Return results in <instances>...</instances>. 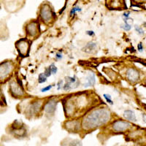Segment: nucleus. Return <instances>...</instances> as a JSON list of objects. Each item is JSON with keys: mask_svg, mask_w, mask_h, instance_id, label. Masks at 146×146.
Segmentation results:
<instances>
[{"mask_svg": "<svg viewBox=\"0 0 146 146\" xmlns=\"http://www.w3.org/2000/svg\"><path fill=\"white\" fill-rule=\"evenodd\" d=\"M13 70V64L10 62H5L0 64V80H5Z\"/></svg>", "mask_w": 146, "mask_h": 146, "instance_id": "2", "label": "nucleus"}, {"mask_svg": "<svg viewBox=\"0 0 146 146\" xmlns=\"http://www.w3.org/2000/svg\"><path fill=\"white\" fill-rule=\"evenodd\" d=\"M135 31H136V32H137L139 35H144V31H143V28H141V27H139V26H137V25H135Z\"/></svg>", "mask_w": 146, "mask_h": 146, "instance_id": "20", "label": "nucleus"}, {"mask_svg": "<svg viewBox=\"0 0 146 146\" xmlns=\"http://www.w3.org/2000/svg\"><path fill=\"white\" fill-rule=\"evenodd\" d=\"M50 70H51V72L53 75H56L57 73V71H58V68H57L56 65L54 64H52L50 65Z\"/></svg>", "mask_w": 146, "mask_h": 146, "instance_id": "21", "label": "nucleus"}, {"mask_svg": "<svg viewBox=\"0 0 146 146\" xmlns=\"http://www.w3.org/2000/svg\"><path fill=\"white\" fill-rule=\"evenodd\" d=\"M52 87H53V86H52V85H50V86H48L44 87V88H42V89L40 90V91H41V92H42V93H43V92H46V91H50V90L52 88Z\"/></svg>", "mask_w": 146, "mask_h": 146, "instance_id": "23", "label": "nucleus"}, {"mask_svg": "<svg viewBox=\"0 0 146 146\" xmlns=\"http://www.w3.org/2000/svg\"><path fill=\"white\" fill-rule=\"evenodd\" d=\"M81 10H82L81 8H80L79 6H75V7H73V8L71 10V11H70V16H72V15H74L75 13H76L77 12H80Z\"/></svg>", "mask_w": 146, "mask_h": 146, "instance_id": "18", "label": "nucleus"}, {"mask_svg": "<svg viewBox=\"0 0 146 146\" xmlns=\"http://www.w3.org/2000/svg\"><path fill=\"white\" fill-rule=\"evenodd\" d=\"M129 19V18H123V21H124V23L123 24H121V28L123 29L124 31H126V32H128V31H130L131 29V26L130 25V24H129L127 22V21Z\"/></svg>", "mask_w": 146, "mask_h": 146, "instance_id": "14", "label": "nucleus"}, {"mask_svg": "<svg viewBox=\"0 0 146 146\" xmlns=\"http://www.w3.org/2000/svg\"><path fill=\"white\" fill-rule=\"evenodd\" d=\"M40 15L43 21L46 22V23L50 22L52 20V17H53V12H52L50 6L47 4L42 5L41 10H40Z\"/></svg>", "mask_w": 146, "mask_h": 146, "instance_id": "5", "label": "nucleus"}, {"mask_svg": "<svg viewBox=\"0 0 146 146\" xmlns=\"http://www.w3.org/2000/svg\"><path fill=\"white\" fill-rule=\"evenodd\" d=\"M129 14H130V12H126L124 13V14L123 15V18H129Z\"/></svg>", "mask_w": 146, "mask_h": 146, "instance_id": "28", "label": "nucleus"}, {"mask_svg": "<svg viewBox=\"0 0 146 146\" xmlns=\"http://www.w3.org/2000/svg\"><path fill=\"white\" fill-rule=\"evenodd\" d=\"M40 107H41V102H36L33 103V104L31 105V106L29 107V114L33 115L34 113H36V112L39 110Z\"/></svg>", "mask_w": 146, "mask_h": 146, "instance_id": "12", "label": "nucleus"}, {"mask_svg": "<svg viewBox=\"0 0 146 146\" xmlns=\"http://www.w3.org/2000/svg\"><path fill=\"white\" fill-rule=\"evenodd\" d=\"M87 83L86 84H84L83 86L85 88H87V87L89 86H94L96 83V78H95V75L94 73L91 72L89 73V75L87 77Z\"/></svg>", "mask_w": 146, "mask_h": 146, "instance_id": "10", "label": "nucleus"}, {"mask_svg": "<svg viewBox=\"0 0 146 146\" xmlns=\"http://www.w3.org/2000/svg\"><path fill=\"white\" fill-rule=\"evenodd\" d=\"M130 126H131V123L123 120L115 121L112 124L113 129L115 132H123V131H126Z\"/></svg>", "mask_w": 146, "mask_h": 146, "instance_id": "4", "label": "nucleus"}, {"mask_svg": "<svg viewBox=\"0 0 146 146\" xmlns=\"http://www.w3.org/2000/svg\"><path fill=\"white\" fill-rule=\"evenodd\" d=\"M62 57H63L62 53H61V52H57L56 54V58L57 60H60L62 59Z\"/></svg>", "mask_w": 146, "mask_h": 146, "instance_id": "25", "label": "nucleus"}, {"mask_svg": "<svg viewBox=\"0 0 146 146\" xmlns=\"http://www.w3.org/2000/svg\"><path fill=\"white\" fill-rule=\"evenodd\" d=\"M63 80H60L57 83V90H61L63 88Z\"/></svg>", "mask_w": 146, "mask_h": 146, "instance_id": "24", "label": "nucleus"}, {"mask_svg": "<svg viewBox=\"0 0 146 146\" xmlns=\"http://www.w3.org/2000/svg\"><path fill=\"white\" fill-rule=\"evenodd\" d=\"M71 88H72L71 84H70V83H66L63 86V89L64 90V91H70Z\"/></svg>", "mask_w": 146, "mask_h": 146, "instance_id": "22", "label": "nucleus"}, {"mask_svg": "<svg viewBox=\"0 0 146 146\" xmlns=\"http://www.w3.org/2000/svg\"><path fill=\"white\" fill-rule=\"evenodd\" d=\"M65 80H66V83H69L70 84H72V83H75L77 80V78L76 76H74V77H66L65 78Z\"/></svg>", "mask_w": 146, "mask_h": 146, "instance_id": "15", "label": "nucleus"}, {"mask_svg": "<svg viewBox=\"0 0 146 146\" xmlns=\"http://www.w3.org/2000/svg\"><path fill=\"white\" fill-rule=\"evenodd\" d=\"M56 104L57 102L55 100H50L49 102H48L46 105H45V112L46 113V114L48 115H53L54 112L56 111Z\"/></svg>", "mask_w": 146, "mask_h": 146, "instance_id": "8", "label": "nucleus"}, {"mask_svg": "<svg viewBox=\"0 0 146 146\" xmlns=\"http://www.w3.org/2000/svg\"><path fill=\"white\" fill-rule=\"evenodd\" d=\"M26 31L29 36H35L39 32V23L36 21H32L27 26Z\"/></svg>", "mask_w": 146, "mask_h": 146, "instance_id": "6", "label": "nucleus"}, {"mask_svg": "<svg viewBox=\"0 0 146 146\" xmlns=\"http://www.w3.org/2000/svg\"><path fill=\"white\" fill-rule=\"evenodd\" d=\"M86 33L87 35H88L90 36H93L95 35V32L94 31H87Z\"/></svg>", "mask_w": 146, "mask_h": 146, "instance_id": "27", "label": "nucleus"}, {"mask_svg": "<svg viewBox=\"0 0 146 146\" xmlns=\"http://www.w3.org/2000/svg\"><path fill=\"white\" fill-rule=\"evenodd\" d=\"M65 8H66V5H65L64 7H63V8H62V10H60V12H59V13H62V12H63V11H64V10H65Z\"/></svg>", "mask_w": 146, "mask_h": 146, "instance_id": "29", "label": "nucleus"}, {"mask_svg": "<svg viewBox=\"0 0 146 146\" xmlns=\"http://www.w3.org/2000/svg\"><path fill=\"white\" fill-rule=\"evenodd\" d=\"M44 75H45L46 78H48V77H50L52 75V72H51V70H50V66L47 67L46 69L45 70V72H44Z\"/></svg>", "mask_w": 146, "mask_h": 146, "instance_id": "19", "label": "nucleus"}, {"mask_svg": "<svg viewBox=\"0 0 146 146\" xmlns=\"http://www.w3.org/2000/svg\"><path fill=\"white\" fill-rule=\"evenodd\" d=\"M144 121L145 122V115L144 114Z\"/></svg>", "mask_w": 146, "mask_h": 146, "instance_id": "30", "label": "nucleus"}, {"mask_svg": "<svg viewBox=\"0 0 146 146\" xmlns=\"http://www.w3.org/2000/svg\"><path fill=\"white\" fill-rule=\"evenodd\" d=\"M47 81V78L44 75V73H40L38 76V83H43Z\"/></svg>", "mask_w": 146, "mask_h": 146, "instance_id": "16", "label": "nucleus"}, {"mask_svg": "<svg viewBox=\"0 0 146 146\" xmlns=\"http://www.w3.org/2000/svg\"><path fill=\"white\" fill-rule=\"evenodd\" d=\"M137 50L139 52L143 51V45L141 42H139V43L137 45Z\"/></svg>", "mask_w": 146, "mask_h": 146, "instance_id": "26", "label": "nucleus"}, {"mask_svg": "<svg viewBox=\"0 0 146 146\" xmlns=\"http://www.w3.org/2000/svg\"><path fill=\"white\" fill-rule=\"evenodd\" d=\"M16 48L21 56H27L29 51L30 44L27 39H21L16 42Z\"/></svg>", "mask_w": 146, "mask_h": 146, "instance_id": "3", "label": "nucleus"}, {"mask_svg": "<svg viewBox=\"0 0 146 146\" xmlns=\"http://www.w3.org/2000/svg\"><path fill=\"white\" fill-rule=\"evenodd\" d=\"M96 47V43L93 42H89L84 48H83V50L86 53H91L93 50H94Z\"/></svg>", "mask_w": 146, "mask_h": 146, "instance_id": "13", "label": "nucleus"}, {"mask_svg": "<svg viewBox=\"0 0 146 146\" xmlns=\"http://www.w3.org/2000/svg\"><path fill=\"white\" fill-rule=\"evenodd\" d=\"M128 80L131 82H136L139 79V72L135 69H129L126 72Z\"/></svg>", "mask_w": 146, "mask_h": 146, "instance_id": "9", "label": "nucleus"}, {"mask_svg": "<svg viewBox=\"0 0 146 146\" xmlns=\"http://www.w3.org/2000/svg\"><path fill=\"white\" fill-rule=\"evenodd\" d=\"M103 96H104V98H105V100L107 101V102H108L111 105H113V100H112V96H110V95L108 94H103Z\"/></svg>", "mask_w": 146, "mask_h": 146, "instance_id": "17", "label": "nucleus"}, {"mask_svg": "<svg viewBox=\"0 0 146 146\" xmlns=\"http://www.w3.org/2000/svg\"><path fill=\"white\" fill-rule=\"evenodd\" d=\"M10 91H11L12 94L14 96H21L23 95V88L21 87L20 85H18V83L15 82H12L10 83Z\"/></svg>", "mask_w": 146, "mask_h": 146, "instance_id": "7", "label": "nucleus"}, {"mask_svg": "<svg viewBox=\"0 0 146 146\" xmlns=\"http://www.w3.org/2000/svg\"><path fill=\"white\" fill-rule=\"evenodd\" d=\"M110 118V113L108 110L104 108L95 110L84 118L82 126L84 129H93L106 123Z\"/></svg>", "mask_w": 146, "mask_h": 146, "instance_id": "1", "label": "nucleus"}, {"mask_svg": "<svg viewBox=\"0 0 146 146\" xmlns=\"http://www.w3.org/2000/svg\"><path fill=\"white\" fill-rule=\"evenodd\" d=\"M123 116L128 121H132V122L136 121L135 113H134V111L131 110H125L124 113H123Z\"/></svg>", "mask_w": 146, "mask_h": 146, "instance_id": "11", "label": "nucleus"}]
</instances>
